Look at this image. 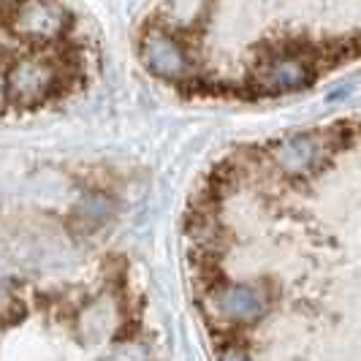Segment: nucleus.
<instances>
[{"label": "nucleus", "mask_w": 361, "mask_h": 361, "mask_svg": "<svg viewBox=\"0 0 361 361\" xmlns=\"http://www.w3.org/2000/svg\"><path fill=\"white\" fill-rule=\"evenodd\" d=\"M60 71L49 60L22 57L6 73V95L19 106H33L49 101L60 87Z\"/></svg>", "instance_id": "nucleus-1"}, {"label": "nucleus", "mask_w": 361, "mask_h": 361, "mask_svg": "<svg viewBox=\"0 0 361 361\" xmlns=\"http://www.w3.org/2000/svg\"><path fill=\"white\" fill-rule=\"evenodd\" d=\"M11 25L19 36L52 41L68 27V14L54 0H22L11 14Z\"/></svg>", "instance_id": "nucleus-2"}, {"label": "nucleus", "mask_w": 361, "mask_h": 361, "mask_svg": "<svg viewBox=\"0 0 361 361\" xmlns=\"http://www.w3.org/2000/svg\"><path fill=\"white\" fill-rule=\"evenodd\" d=\"M310 79H312V68H310L307 57H302V54L269 57L267 63L258 66V71L253 76L255 87L267 95L302 90L310 85Z\"/></svg>", "instance_id": "nucleus-3"}, {"label": "nucleus", "mask_w": 361, "mask_h": 361, "mask_svg": "<svg viewBox=\"0 0 361 361\" xmlns=\"http://www.w3.org/2000/svg\"><path fill=\"white\" fill-rule=\"evenodd\" d=\"M142 60L161 79H185L190 73V60L182 44L169 33H149L142 41Z\"/></svg>", "instance_id": "nucleus-4"}, {"label": "nucleus", "mask_w": 361, "mask_h": 361, "mask_svg": "<svg viewBox=\"0 0 361 361\" xmlns=\"http://www.w3.org/2000/svg\"><path fill=\"white\" fill-rule=\"evenodd\" d=\"M212 305L228 321H255L267 312V299L250 286H223L212 293Z\"/></svg>", "instance_id": "nucleus-5"}, {"label": "nucleus", "mask_w": 361, "mask_h": 361, "mask_svg": "<svg viewBox=\"0 0 361 361\" xmlns=\"http://www.w3.org/2000/svg\"><path fill=\"white\" fill-rule=\"evenodd\" d=\"M321 149L324 145L318 142V136H310V133H302L290 142H283V145L274 149V161L283 171H290V174H305L310 171L318 158H321Z\"/></svg>", "instance_id": "nucleus-6"}, {"label": "nucleus", "mask_w": 361, "mask_h": 361, "mask_svg": "<svg viewBox=\"0 0 361 361\" xmlns=\"http://www.w3.org/2000/svg\"><path fill=\"white\" fill-rule=\"evenodd\" d=\"M220 359H223V361H250V359H247V353H245L242 348H236V345H231V348H226Z\"/></svg>", "instance_id": "nucleus-7"}]
</instances>
